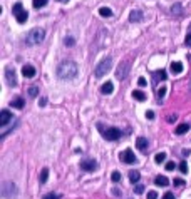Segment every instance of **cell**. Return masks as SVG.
<instances>
[{"mask_svg": "<svg viewBox=\"0 0 191 199\" xmlns=\"http://www.w3.org/2000/svg\"><path fill=\"white\" fill-rule=\"evenodd\" d=\"M10 121H14V115L10 114L9 109H3L2 112H0V127H2V129H5L7 124H9Z\"/></svg>", "mask_w": 191, "mask_h": 199, "instance_id": "30bf717a", "label": "cell"}, {"mask_svg": "<svg viewBox=\"0 0 191 199\" xmlns=\"http://www.w3.org/2000/svg\"><path fill=\"white\" fill-rule=\"evenodd\" d=\"M47 2L49 0H34L32 3H34V9H40V7H44Z\"/></svg>", "mask_w": 191, "mask_h": 199, "instance_id": "4316f807", "label": "cell"}, {"mask_svg": "<svg viewBox=\"0 0 191 199\" xmlns=\"http://www.w3.org/2000/svg\"><path fill=\"white\" fill-rule=\"evenodd\" d=\"M136 147H138L141 152L148 151V147H149V142H148V139H146V137H138V139H136Z\"/></svg>", "mask_w": 191, "mask_h": 199, "instance_id": "4fadbf2b", "label": "cell"}, {"mask_svg": "<svg viewBox=\"0 0 191 199\" xmlns=\"http://www.w3.org/2000/svg\"><path fill=\"white\" fill-rule=\"evenodd\" d=\"M99 131H101L102 137L107 139V141H118L121 137V131L116 129V127H109V129H102L101 126H99Z\"/></svg>", "mask_w": 191, "mask_h": 199, "instance_id": "5b68a950", "label": "cell"}, {"mask_svg": "<svg viewBox=\"0 0 191 199\" xmlns=\"http://www.w3.org/2000/svg\"><path fill=\"white\" fill-rule=\"evenodd\" d=\"M134 193H136V194H143V193H144V186H143V184H136Z\"/></svg>", "mask_w": 191, "mask_h": 199, "instance_id": "d6a6232c", "label": "cell"}, {"mask_svg": "<svg viewBox=\"0 0 191 199\" xmlns=\"http://www.w3.org/2000/svg\"><path fill=\"white\" fill-rule=\"evenodd\" d=\"M47 177H49V169L44 167L42 172H40V184H45V182H47Z\"/></svg>", "mask_w": 191, "mask_h": 199, "instance_id": "7402d4cb", "label": "cell"}, {"mask_svg": "<svg viewBox=\"0 0 191 199\" xmlns=\"http://www.w3.org/2000/svg\"><path fill=\"white\" fill-rule=\"evenodd\" d=\"M129 62H121V65L118 67V72H116V76H118L119 80H122V79H126L127 72H129Z\"/></svg>", "mask_w": 191, "mask_h": 199, "instance_id": "8fae6325", "label": "cell"}, {"mask_svg": "<svg viewBox=\"0 0 191 199\" xmlns=\"http://www.w3.org/2000/svg\"><path fill=\"white\" fill-rule=\"evenodd\" d=\"M111 67H113V59H111V57H106V59H102L97 65H96V69H94V76L97 77V79L104 77L106 74L111 70Z\"/></svg>", "mask_w": 191, "mask_h": 199, "instance_id": "3957f363", "label": "cell"}, {"mask_svg": "<svg viewBox=\"0 0 191 199\" xmlns=\"http://www.w3.org/2000/svg\"><path fill=\"white\" fill-rule=\"evenodd\" d=\"M138 85H139V87H144V85H146V79H144V77H139V79H138Z\"/></svg>", "mask_w": 191, "mask_h": 199, "instance_id": "f35d334b", "label": "cell"}, {"mask_svg": "<svg viewBox=\"0 0 191 199\" xmlns=\"http://www.w3.org/2000/svg\"><path fill=\"white\" fill-rule=\"evenodd\" d=\"M79 167H81L82 171H86V172H94L96 169H97V161H94V159H82L81 164H79Z\"/></svg>", "mask_w": 191, "mask_h": 199, "instance_id": "52a82bcc", "label": "cell"}, {"mask_svg": "<svg viewBox=\"0 0 191 199\" xmlns=\"http://www.w3.org/2000/svg\"><path fill=\"white\" fill-rule=\"evenodd\" d=\"M173 14H181V5H180V3L173 5Z\"/></svg>", "mask_w": 191, "mask_h": 199, "instance_id": "d590c367", "label": "cell"}, {"mask_svg": "<svg viewBox=\"0 0 191 199\" xmlns=\"http://www.w3.org/2000/svg\"><path fill=\"white\" fill-rule=\"evenodd\" d=\"M113 194H116V196H121V191H119V189H113Z\"/></svg>", "mask_w": 191, "mask_h": 199, "instance_id": "ee69618b", "label": "cell"}, {"mask_svg": "<svg viewBox=\"0 0 191 199\" xmlns=\"http://www.w3.org/2000/svg\"><path fill=\"white\" fill-rule=\"evenodd\" d=\"M146 117L149 119V121H153V119H154V112H153V110H148V112H146Z\"/></svg>", "mask_w": 191, "mask_h": 199, "instance_id": "ab89813d", "label": "cell"}, {"mask_svg": "<svg viewBox=\"0 0 191 199\" xmlns=\"http://www.w3.org/2000/svg\"><path fill=\"white\" fill-rule=\"evenodd\" d=\"M176 117H178V115H169V117H168V122H174V121H176Z\"/></svg>", "mask_w": 191, "mask_h": 199, "instance_id": "7bdbcfd3", "label": "cell"}, {"mask_svg": "<svg viewBox=\"0 0 191 199\" xmlns=\"http://www.w3.org/2000/svg\"><path fill=\"white\" fill-rule=\"evenodd\" d=\"M156 95H158V99H159V101H163L164 95H166V87L164 85L159 87V89H158V92H156Z\"/></svg>", "mask_w": 191, "mask_h": 199, "instance_id": "d4e9b609", "label": "cell"}, {"mask_svg": "<svg viewBox=\"0 0 191 199\" xmlns=\"http://www.w3.org/2000/svg\"><path fill=\"white\" fill-rule=\"evenodd\" d=\"M113 90H114V84H113V82H106V84H102V87H101L102 94H113Z\"/></svg>", "mask_w": 191, "mask_h": 199, "instance_id": "e0dca14e", "label": "cell"}, {"mask_svg": "<svg viewBox=\"0 0 191 199\" xmlns=\"http://www.w3.org/2000/svg\"><path fill=\"white\" fill-rule=\"evenodd\" d=\"M141 20H143V12H141L139 9H134L129 14V22H141Z\"/></svg>", "mask_w": 191, "mask_h": 199, "instance_id": "5bb4252c", "label": "cell"}, {"mask_svg": "<svg viewBox=\"0 0 191 199\" xmlns=\"http://www.w3.org/2000/svg\"><path fill=\"white\" fill-rule=\"evenodd\" d=\"M148 199H158V193H154V191H149V193H148Z\"/></svg>", "mask_w": 191, "mask_h": 199, "instance_id": "8d00e7d4", "label": "cell"}, {"mask_svg": "<svg viewBox=\"0 0 191 199\" xmlns=\"http://www.w3.org/2000/svg\"><path fill=\"white\" fill-rule=\"evenodd\" d=\"M163 199H174V194L173 193H166L163 196Z\"/></svg>", "mask_w": 191, "mask_h": 199, "instance_id": "60d3db41", "label": "cell"}, {"mask_svg": "<svg viewBox=\"0 0 191 199\" xmlns=\"http://www.w3.org/2000/svg\"><path fill=\"white\" fill-rule=\"evenodd\" d=\"M188 129H189L188 124H180V126L176 127V134L178 136H183V134H186V132H188Z\"/></svg>", "mask_w": 191, "mask_h": 199, "instance_id": "44dd1931", "label": "cell"}, {"mask_svg": "<svg viewBox=\"0 0 191 199\" xmlns=\"http://www.w3.org/2000/svg\"><path fill=\"white\" fill-rule=\"evenodd\" d=\"M99 15H101V17H113V10H111L109 7H101V9H99Z\"/></svg>", "mask_w": 191, "mask_h": 199, "instance_id": "d6986e66", "label": "cell"}, {"mask_svg": "<svg viewBox=\"0 0 191 199\" xmlns=\"http://www.w3.org/2000/svg\"><path fill=\"white\" fill-rule=\"evenodd\" d=\"M12 12H14V15H15V19H17L19 24H25V22H27L29 14H27V10L24 9V5H22L20 2L14 3V9H12Z\"/></svg>", "mask_w": 191, "mask_h": 199, "instance_id": "277c9868", "label": "cell"}, {"mask_svg": "<svg viewBox=\"0 0 191 199\" xmlns=\"http://www.w3.org/2000/svg\"><path fill=\"white\" fill-rule=\"evenodd\" d=\"M59 2H64V3H67V2H69V0H59Z\"/></svg>", "mask_w": 191, "mask_h": 199, "instance_id": "f6af8a7d", "label": "cell"}, {"mask_svg": "<svg viewBox=\"0 0 191 199\" xmlns=\"http://www.w3.org/2000/svg\"><path fill=\"white\" fill-rule=\"evenodd\" d=\"M119 159L122 161V162H126V164H136V156H134V152L131 151V149H126V151H122L121 154H119Z\"/></svg>", "mask_w": 191, "mask_h": 199, "instance_id": "9c48e42d", "label": "cell"}, {"mask_svg": "<svg viewBox=\"0 0 191 199\" xmlns=\"http://www.w3.org/2000/svg\"><path fill=\"white\" fill-rule=\"evenodd\" d=\"M64 44H65V45H69V47H70V45H74V44H76V40H74L72 37H65Z\"/></svg>", "mask_w": 191, "mask_h": 199, "instance_id": "e575fe53", "label": "cell"}, {"mask_svg": "<svg viewBox=\"0 0 191 199\" xmlns=\"http://www.w3.org/2000/svg\"><path fill=\"white\" fill-rule=\"evenodd\" d=\"M173 184H174V186H178V188H180V186H183V184H184V181H183V179H180V177H178V179H174V181H173Z\"/></svg>", "mask_w": 191, "mask_h": 199, "instance_id": "74e56055", "label": "cell"}, {"mask_svg": "<svg viewBox=\"0 0 191 199\" xmlns=\"http://www.w3.org/2000/svg\"><path fill=\"white\" fill-rule=\"evenodd\" d=\"M132 97H134L136 101H139V102L146 101V94H144L143 90H134V92H132Z\"/></svg>", "mask_w": 191, "mask_h": 199, "instance_id": "ffe728a7", "label": "cell"}, {"mask_svg": "<svg viewBox=\"0 0 191 199\" xmlns=\"http://www.w3.org/2000/svg\"><path fill=\"white\" fill-rule=\"evenodd\" d=\"M29 95H30V97H37V95H39V87H35V85L29 87Z\"/></svg>", "mask_w": 191, "mask_h": 199, "instance_id": "484cf974", "label": "cell"}, {"mask_svg": "<svg viewBox=\"0 0 191 199\" xmlns=\"http://www.w3.org/2000/svg\"><path fill=\"white\" fill-rule=\"evenodd\" d=\"M77 74H79V67L72 60H65L57 67V76H59L60 80H72V79L77 77Z\"/></svg>", "mask_w": 191, "mask_h": 199, "instance_id": "6da1fadb", "label": "cell"}, {"mask_svg": "<svg viewBox=\"0 0 191 199\" xmlns=\"http://www.w3.org/2000/svg\"><path fill=\"white\" fill-rule=\"evenodd\" d=\"M17 193H19V189H17V186H15L14 182L7 181V182H3V184H2V194H3L5 197L12 199V197L17 196Z\"/></svg>", "mask_w": 191, "mask_h": 199, "instance_id": "8992f818", "label": "cell"}, {"mask_svg": "<svg viewBox=\"0 0 191 199\" xmlns=\"http://www.w3.org/2000/svg\"><path fill=\"white\" fill-rule=\"evenodd\" d=\"M5 82L10 87H17V74L12 67H5Z\"/></svg>", "mask_w": 191, "mask_h": 199, "instance_id": "ba28073f", "label": "cell"}, {"mask_svg": "<svg viewBox=\"0 0 191 199\" xmlns=\"http://www.w3.org/2000/svg\"><path fill=\"white\" fill-rule=\"evenodd\" d=\"M45 104H47V99H45V97H42V99L39 101V106H40V107H44Z\"/></svg>", "mask_w": 191, "mask_h": 199, "instance_id": "b9f144b4", "label": "cell"}, {"mask_svg": "<svg viewBox=\"0 0 191 199\" xmlns=\"http://www.w3.org/2000/svg\"><path fill=\"white\" fill-rule=\"evenodd\" d=\"M139 177H141V174H139L138 171H131V172H129V179H131L132 184H134V182H138Z\"/></svg>", "mask_w": 191, "mask_h": 199, "instance_id": "603a6c76", "label": "cell"}, {"mask_svg": "<svg viewBox=\"0 0 191 199\" xmlns=\"http://www.w3.org/2000/svg\"><path fill=\"white\" fill-rule=\"evenodd\" d=\"M176 169V164L173 162V161H169V162H166V171H174Z\"/></svg>", "mask_w": 191, "mask_h": 199, "instance_id": "836d02e7", "label": "cell"}, {"mask_svg": "<svg viewBox=\"0 0 191 199\" xmlns=\"http://www.w3.org/2000/svg\"><path fill=\"white\" fill-rule=\"evenodd\" d=\"M111 179H113V182H119V181H121V172L114 171L113 174H111Z\"/></svg>", "mask_w": 191, "mask_h": 199, "instance_id": "1f68e13d", "label": "cell"}, {"mask_svg": "<svg viewBox=\"0 0 191 199\" xmlns=\"http://www.w3.org/2000/svg\"><path fill=\"white\" fill-rule=\"evenodd\" d=\"M169 69H171L173 74H181L183 72V64L181 62H171V67Z\"/></svg>", "mask_w": 191, "mask_h": 199, "instance_id": "ac0fdd59", "label": "cell"}, {"mask_svg": "<svg viewBox=\"0 0 191 199\" xmlns=\"http://www.w3.org/2000/svg\"><path fill=\"white\" fill-rule=\"evenodd\" d=\"M22 76L25 79H32L35 76V67L34 65H24L22 67Z\"/></svg>", "mask_w": 191, "mask_h": 199, "instance_id": "7c38bea8", "label": "cell"}, {"mask_svg": "<svg viewBox=\"0 0 191 199\" xmlns=\"http://www.w3.org/2000/svg\"><path fill=\"white\" fill-rule=\"evenodd\" d=\"M166 77H168V76H166L164 70H158V72H154V79H161V80H164Z\"/></svg>", "mask_w": 191, "mask_h": 199, "instance_id": "f1b7e54d", "label": "cell"}, {"mask_svg": "<svg viewBox=\"0 0 191 199\" xmlns=\"http://www.w3.org/2000/svg\"><path fill=\"white\" fill-rule=\"evenodd\" d=\"M154 184L156 186H161V188H166V186L169 184V181H168V177H166V176H158L156 179H154Z\"/></svg>", "mask_w": 191, "mask_h": 199, "instance_id": "2e32d148", "label": "cell"}, {"mask_svg": "<svg viewBox=\"0 0 191 199\" xmlns=\"http://www.w3.org/2000/svg\"><path fill=\"white\" fill-rule=\"evenodd\" d=\"M154 161H156L158 164L164 162V161H166V152H158V154L154 156Z\"/></svg>", "mask_w": 191, "mask_h": 199, "instance_id": "cb8c5ba5", "label": "cell"}, {"mask_svg": "<svg viewBox=\"0 0 191 199\" xmlns=\"http://www.w3.org/2000/svg\"><path fill=\"white\" fill-rule=\"evenodd\" d=\"M178 167H180V171H181L183 174H186V172H188V164H186V161H181Z\"/></svg>", "mask_w": 191, "mask_h": 199, "instance_id": "f546056e", "label": "cell"}, {"mask_svg": "<svg viewBox=\"0 0 191 199\" xmlns=\"http://www.w3.org/2000/svg\"><path fill=\"white\" fill-rule=\"evenodd\" d=\"M184 42H186V45H188V47H191V24H189V27H188V32H186Z\"/></svg>", "mask_w": 191, "mask_h": 199, "instance_id": "83f0119b", "label": "cell"}, {"mask_svg": "<svg viewBox=\"0 0 191 199\" xmlns=\"http://www.w3.org/2000/svg\"><path fill=\"white\" fill-rule=\"evenodd\" d=\"M10 106L15 107V109H24V99L20 97V95H15V97L10 101Z\"/></svg>", "mask_w": 191, "mask_h": 199, "instance_id": "9a60e30c", "label": "cell"}, {"mask_svg": "<svg viewBox=\"0 0 191 199\" xmlns=\"http://www.w3.org/2000/svg\"><path fill=\"white\" fill-rule=\"evenodd\" d=\"M42 199H60V194H56V193H49L42 196Z\"/></svg>", "mask_w": 191, "mask_h": 199, "instance_id": "4dcf8cb0", "label": "cell"}, {"mask_svg": "<svg viewBox=\"0 0 191 199\" xmlns=\"http://www.w3.org/2000/svg\"><path fill=\"white\" fill-rule=\"evenodd\" d=\"M44 39H45V30H44V28H40V27H35V28H32V30L27 34L25 44L29 45V47H32V45L42 44Z\"/></svg>", "mask_w": 191, "mask_h": 199, "instance_id": "7a4b0ae2", "label": "cell"}]
</instances>
